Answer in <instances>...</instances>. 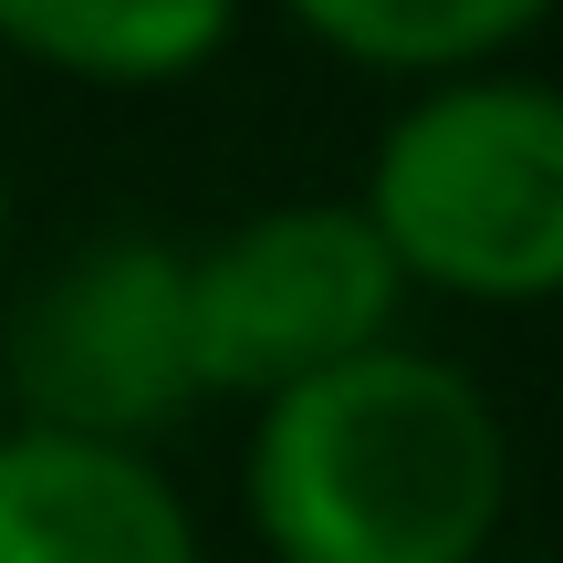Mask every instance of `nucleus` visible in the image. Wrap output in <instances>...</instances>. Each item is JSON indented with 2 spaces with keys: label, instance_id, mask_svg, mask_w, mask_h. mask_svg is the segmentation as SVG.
<instances>
[{
  "label": "nucleus",
  "instance_id": "f257e3e1",
  "mask_svg": "<svg viewBox=\"0 0 563 563\" xmlns=\"http://www.w3.org/2000/svg\"><path fill=\"white\" fill-rule=\"evenodd\" d=\"M522 449L460 355L376 344L251 407L241 522L262 563H490Z\"/></svg>",
  "mask_w": 563,
  "mask_h": 563
},
{
  "label": "nucleus",
  "instance_id": "f03ea898",
  "mask_svg": "<svg viewBox=\"0 0 563 563\" xmlns=\"http://www.w3.org/2000/svg\"><path fill=\"white\" fill-rule=\"evenodd\" d=\"M355 220L376 230L386 272L407 292L532 313L563 282V104L543 74L490 63V74L407 84L376 125Z\"/></svg>",
  "mask_w": 563,
  "mask_h": 563
},
{
  "label": "nucleus",
  "instance_id": "7ed1b4c3",
  "mask_svg": "<svg viewBox=\"0 0 563 563\" xmlns=\"http://www.w3.org/2000/svg\"><path fill=\"white\" fill-rule=\"evenodd\" d=\"M0 386H11V428L157 460L167 428L209 407L188 344V251L136 220L84 230L63 262L21 282L0 323Z\"/></svg>",
  "mask_w": 563,
  "mask_h": 563
},
{
  "label": "nucleus",
  "instance_id": "20e7f679",
  "mask_svg": "<svg viewBox=\"0 0 563 563\" xmlns=\"http://www.w3.org/2000/svg\"><path fill=\"white\" fill-rule=\"evenodd\" d=\"M407 282L386 272L355 199H272L188 251V344L199 397H282L302 376L397 344Z\"/></svg>",
  "mask_w": 563,
  "mask_h": 563
},
{
  "label": "nucleus",
  "instance_id": "39448f33",
  "mask_svg": "<svg viewBox=\"0 0 563 563\" xmlns=\"http://www.w3.org/2000/svg\"><path fill=\"white\" fill-rule=\"evenodd\" d=\"M0 563H209V532L146 449L0 428Z\"/></svg>",
  "mask_w": 563,
  "mask_h": 563
},
{
  "label": "nucleus",
  "instance_id": "423d86ee",
  "mask_svg": "<svg viewBox=\"0 0 563 563\" xmlns=\"http://www.w3.org/2000/svg\"><path fill=\"white\" fill-rule=\"evenodd\" d=\"M241 32V0H0V53L95 95H167L209 74Z\"/></svg>",
  "mask_w": 563,
  "mask_h": 563
},
{
  "label": "nucleus",
  "instance_id": "0eeeda50",
  "mask_svg": "<svg viewBox=\"0 0 563 563\" xmlns=\"http://www.w3.org/2000/svg\"><path fill=\"white\" fill-rule=\"evenodd\" d=\"M292 32H313L334 63L386 84H449L511 63L553 21V0H282Z\"/></svg>",
  "mask_w": 563,
  "mask_h": 563
},
{
  "label": "nucleus",
  "instance_id": "6e6552de",
  "mask_svg": "<svg viewBox=\"0 0 563 563\" xmlns=\"http://www.w3.org/2000/svg\"><path fill=\"white\" fill-rule=\"evenodd\" d=\"M0 262H11V167H0Z\"/></svg>",
  "mask_w": 563,
  "mask_h": 563
}]
</instances>
